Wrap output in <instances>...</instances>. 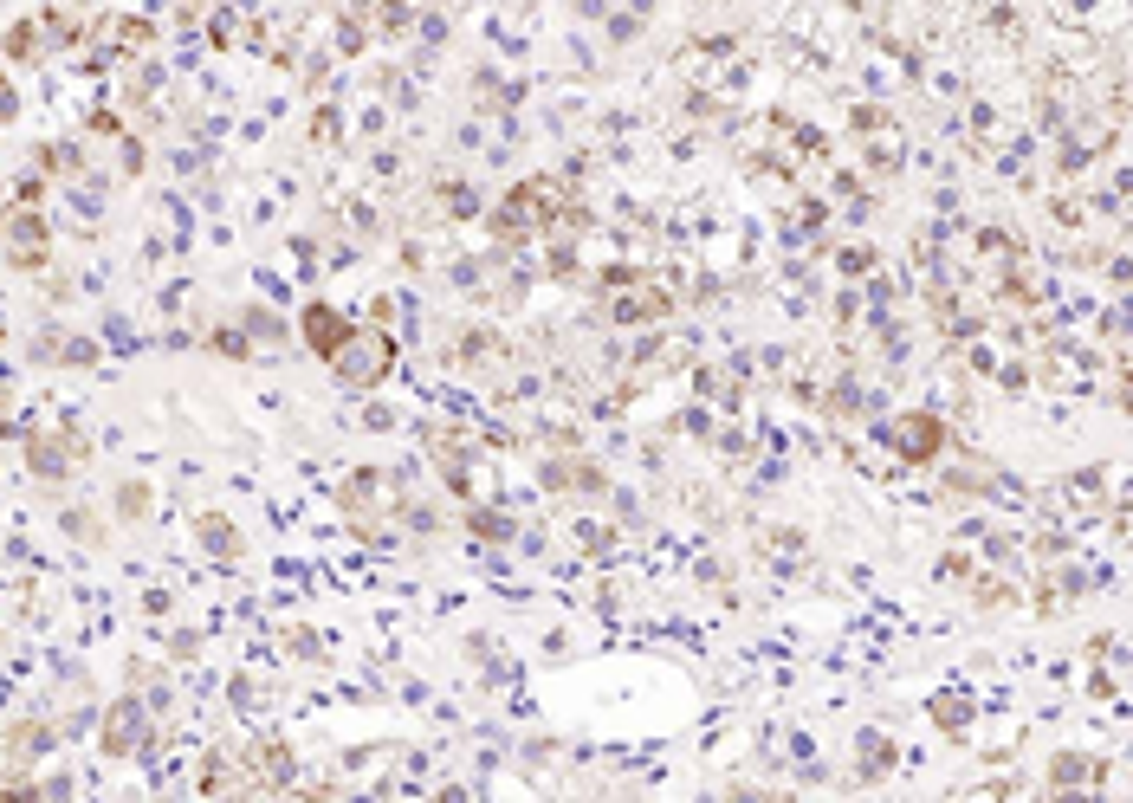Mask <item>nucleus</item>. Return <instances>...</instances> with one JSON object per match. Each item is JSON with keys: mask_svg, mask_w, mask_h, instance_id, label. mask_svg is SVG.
Listing matches in <instances>:
<instances>
[{"mask_svg": "<svg viewBox=\"0 0 1133 803\" xmlns=\"http://www.w3.org/2000/svg\"><path fill=\"white\" fill-rule=\"evenodd\" d=\"M331 370L344 376V383H363V389H370V383H382V370H389V344L370 337V350H363V331H350V344L331 357Z\"/></svg>", "mask_w": 1133, "mask_h": 803, "instance_id": "1", "label": "nucleus"}, {"mask_svg": "<svg viewBox=\"0 0 1133 803\" xmlns=\"http://www.w3.org/2000/svg\"><path fill=\"white\" fill-rule=\"evenodd\" d=\"M130 732H136V713H130V706H111V719H104V752H117V758H124Z\"/></svg>", "mask_w": 1133, "mask_h": 803, "instance_id": "6", "label": "nucleus"}, {"mask_svg": "<svg viewBox=\"0 0 1133 803\" xmlns=\"http://www.w3.org/2000/svg\"><path fill=\"white\" fill-rule=\"evenodd\" d=\"M298 331H305V344H311V350H318V357H324V363H331V357H337V350H344V344H350V318H337V311H331V305H311V311H305V318H298Z\"/></svg>", "mask_w": 1133, "mask_h": 803, "instance_id": "2", "label": "nucleus"}, {"mask_svg": "<svg viewBox=\"0 0 1133 803\" xmlns=\"http://www.w3.org/2000/svg\"><path fill=\"white\" fill-rule=\"evenodd\" d=\"M195 532H201V544H208L214 557H240V551H247V538H240V525L227 519V512H201Z\"/></svg>", "mask_w": 1133, "mask_h": 803, "instance_id": "4", "label": "nucleus"}, {"mask_svg": "<svg viewBox=\"0 0 1133 803\" xmlns=\"http://www.w3.org/2000/svg\"><path fill=\"white\" fill-rule=\"evenodd\" d=\"M939 434H946V428H939L933 415H900L894 421V454L900 460H933L939 454Z\"/></svg>", "mask_w": 1133, "mask_h": 803, "instance_id": "3", "label": "nucleus"}, {"mask_svg": "<svg viewBox=\"0 0 1133 803\" xmlns=\"http://www.w3.org/2000/svg\"><path fill=\"white\" fill-rule=\"evenodd\" d=\"M117 519H149V486L143 480H124V486H117Z\"/></svg>", "mask_w": 1133, "mask_h": 803, "instance_id": "7", "label": "nucleus"}, {"mask_svg": "<svg viewBox=\"0 0 1133 803\" xmlns=\"http://www.w3.org/2000/svg\"><path fill=\"white\" fill-rule=\"evenodd\" d=\"M59 525H65V538L85 544V551H98V544H104V519H98L91 506H65V512H59Z\"/></svg>", "mask_w": 1133, "mask_h": 803, "instance_id": "5", "label": "nucleus"}]
</instances>
